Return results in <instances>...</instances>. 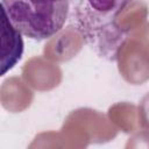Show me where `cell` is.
I'll use <instances>...</instances> for the list:
<instances>
[{
    "label": "cell",
    "instance_id": "cell-2",
    "mask_svg": "<svg viewBox=\"0 0 149 149\" xmlns=\"http://www.w3.org/2000/svg\"><path fill=\"white\" fill-rule=\"evenodd\" d=\"M1 6L17 31L43 41L63 29L70 15L71 0H1Z\"/></svg>",
    "mask_w": 149,
    "mask_h": 149
},
{
    "label": "cell",
    "instance_id": "cell-3",
    "mask_svg": "<svg viewBox=\"0 0 149 149\" xmlns=\"http://www.w3.org/2000/svg\"><path fill=\"white\" fill-rule=\"evenodd\" d=\"M2 35H5L9 42L7 43L6 41H2V50L7 49L9 47V52L8 55L2 59V76L10 70L20 59L23 52V41L21 37V33L17 31L13 24L8 21L7 16L2 13Z\"/></svg>",
    "mask_w": 149,
    "mask_h": 149
},
{
    "label": "cell",
    "instance_id": "cell-1",
    "mask_svg": "<svg viewBox=\"0 0 149 149\" xmlns=\"http://www.w3.org/2000/svg\"><path fill=\"white\" fill-rule=\"evenodd\" d=\"M132 0H71V20L84 41L100 57L115 61L126 37L119 14Z\"/></svg>",
    "mask_w": 149,
    "mask_h": 149
}]
</instances>
